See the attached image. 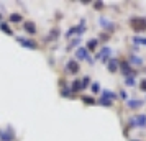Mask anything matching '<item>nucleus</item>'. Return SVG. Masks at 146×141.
<instances>
[{
	"label": "nucleus",
	"instance_id": "nucleus-20",
	"mask_svg": "<svg viewBox=\"0 0 146 141\" xmlns=\"http://www.w3.org/2000/svg\"><path fill=\"white\" fill-rule=\"evenodd\" d=\"M10 21H12V23H20V21H21V15L12 13V15H10Z\"/></svg>",
	"mask_w": 146,
	"mask_h": 141
},
{
	"label": "nucleus",
	"instance_id": "nucleus-22",
	"mask_svg": "<svg viewBox=\"0 0 146 141\" xmlns=\"http://www.w3.org/2000/svg\"><path fill=\"white\" fill-rule=\"evenodd\" d=\"M71 90H72V92L82 90V89H80V81H74V82H72V87H71Z\"/></svg>",
	"mask_w": 146,
	"mask_h": 141
},
{
	"label": "nucleus",
	"instance_id": "nucleus-29",
	"mask_svg": "<svg viewBox=\"0 0 146 141\" xmlns=\"http://www.w3.org/2000/svg\"><path fill=\"white\" fill-rule=\"evenodd\" d=\"M120 97H121V100H128V95H126V92L125 90H120Z\"/></svg>",
	"mask_w": 146,
	"mask_h": 141
},
{
	"label": "nucleus",
	"instance_id": "nucleus-17",
	"mask_svg": "<svg viewBox=\"0 0 146 141\" xmlns=\"http://www.w3.org/2000/svg\"><path fill=\"white\" fill-rule=\"evenodd\" d=\"M125 84H126V87H133V85H136V81H135V75L125 77Z\"/></svg>",
	"mask_w": 146,
	"mask_h": 141
},
{
	"label": "nucleus",
	"instance_id": "nucleus-10",
	"mask_svg": "<svg viewBox=\"0 0 146 141\" xmlns=\"http://www.w3.org/2000/svg\"><path fill=\"white\" fill-rule=\"evenodd\" d=\"M107 64V69H108V72H112V74H115L117 71H118V66H120V61L115 59V58H110V59L105 62Z\"/></svg>",
	"mask_w": 146,
	"mask_h": 141
},
{
	"label": "nucleus",
	"instance_id": "nucleus-12",
	"mask_svg": "<svg viewBox=\"0 0 146 141\" xmlns=\"http://www.w3.org/2000/svg\"><path fill=\"white\" fill-rule=\"evenodd\" d=\"M110 54H112V49H110V48H107V46H104V48H102V51L97 54V59H102L104 62H107V61L110 59Z\"/></svg>",
	"mask_w": 146,
	"mask_h": 141
},
{
	"label": "nucleus",
	"instance_id": "nucleus-27",
	"mask_svg": "<svg viewBox=\"0 0 146 141\" xmlns=\"http://www.w3.org/2000/svg\"><path fill=\"white\" fill-rule=\"evenodd\" d=\"M61 95L62 97H69L71 95V89H61Z\"/></svg>",
	"mask_w": 146,
	"mask_h": 141
},
{
	"label": "nucleus",
	"instance_id": "nucleus-13",
	"mask_svg": "<svg viewBox=\"0 0 146 141\" xmlns=\"http://www.w3.org/2000/svg\"><path fill=\"white\" fill-rule=\"evenodd\" d=\"M118 97V94H115L113 90H108V89H105V90H102V99H107V100H115Z\"/></svg>",
	"mask_w": 146,
	"mask_h": 141
},
{
	"label": "nucleus",
	"instance_id": "nucleus-3",
	"mask_svg": "<svg viewBox=\"0 0 146 141\" xmlns=\"http://www.w3.org/2000/svg\"><path fill=\"white\" fill-rule=\"evenodd\" d=\"M76 58H77V59H80V61L86 59L90 66L94 64V61H92V58H90L89 51H87V48H77V49H76Z\"/></svg>",
	"mask_w": 146,
	"mask_h": 141
},
{
	"label": "nucleus",
	"instance_id": "nucleus-30",
	"mask_svg": "<svg viewBox=\"0 0 146 141\" xmlns=\"http://www.w3.org/2000/svg\"><path fill=\"white\" fill-rule=\"evenodd\" d=\"M94 7L97 8V10H102V8H104V3H102V2H95V3H94Z\"/></svg>",
	"mask_w": 146,
	"mask_h": 141
},
{
	"label": "nucleus",
	"instance_id": "nucleus-24",
	"mask_svg": "<svg viewBox=\"0 0 146 141\" xmlns=\"http://www.w3.org/2000/svg\"><path fill=\"white\" fill-rule=\"evenodd\" d=\"M89 82H90V79H89V77H82V81H80V89L89 87Z\"/></svg>",
	"mask_w": 146,
	"mask_h": 141
},
{
	"label": "nucleus",
	"instance_id": "nucleus-16",
	"mask_svg": "<svg viewBox=\"0 0 146 141\" xmlns=\"http://www.w3.org/2000/svg\"><path fill=\"white\" fill-rule=\"evenodd\" d=\"M128 64H135V66H143V59L139 56H130Z\"/></svg>",
	"mask_w": 146,
	"mask_h": 141
},
{
	"label": "nucleus",
	"instance_id": "nucleus-8",
	"mask_svg": "<svg viewBox=\"0 0 146 141\" xmlns=\"http://www.w3.org/2000/svg\"><path fill=\"white\" fill-rule=\"evenodd\" d=\"M17 41H18L23 48H28V49H36V48H38V44H36L35 41L27 40V38H23V36H17Z\"/></svg>",
	"mask_w": 146,
	"mask_h": 141
},
{
	"label": "nucleus",
	"instance_id": "nucleus-6",
	"mask_svg": "<svg viewBox=\"0 0 146 141\" xmlns=\"http://www.w3.org/2000/svg\"><path fill=\"white\" fill-rule=\"evenodd\" d=\"M15 138V133L12 126L5 128V130H0V141H13Z\"/></svg>",
	"mask_w": 146,
	"mask_h": 141
},
{
	"label": "nucleus",
	"instance_id": "nucleus-15",
	"mask_svg": "<svg viewBox=\"0 0 146 141\" xmlns=\"http://www.w3.org/2000/svg\"><path fill=\"white\" fill-rule=\"evenodd\" d=\"M97 46H99V40L97 38H92V40L87 41V51H94Z\"/></svg>",
	"mask_w": 146,
	"mask_h": 141
},
{
	"label": "nucleus",
	"instance_id": "nucleus-11",
	"mask_svg": "<svg viewBox=\"0 0 146 141\" xmlns=\"http://www.w3.org/2000/svg\"><path fill=\"white\" fill-rule=\"evenodd\" d=\"M145 105V100H138V99H133V100H126V107L131 108V110H138V108H141Z\"/></svg>",
	"mask_w": 146,
	"mask_h": 141
},
{
	"label": "nucleus",
	"instance_id": "nucleus-25",
	"mask_svg": "<svg viewBox=\"0 0 146 141\" xmlns=\"http://www.w3.org/2000/svg\"><path fill=\"white\" fill-rule=\"evenodd\" d=\"M80 43V38H76V40H72L71 43H69V46H67V49H72V48H76L77 44Z\"/></svg>",
	"mask_w": 146,
	"mask_h": 141
},
{
	"label": "nucleus",
	"instance_id": "nucleus-5",
	"mask_svg": "<svg viewBox=\"0 0 146 141\" xmlns=\"http://www.w3.org/2000/svg\"><path fill=\"white\" fill-rule=\"evenodd\" d=\"M118 69H121V74L125 75V77H130V75H136V72H135V69H131L130 67V64H128V61H120V66Z\"/></svg>",
	"mask_w": 146,
	"mask_h": 141
},
{
	"label": "nucleus",
	"instance_id": "nucleus-14",
	"mask_svg": "<svg viewBox=\"0 0 146 141\" xmlns=\"http://www.w3.org/2000/svg\"><path fill=\"white\" fill-rule=\"evenodd\" d=\"M25 30L28 31V34H36V25L33 21H27L25 23Z\"/></svg>",
	"mask_w": 146,
	"mask_h": 141
},
{
	"label": "nucleus",
	"instance_id": "nucleus-9",
	"mask_svg": "<svg viewBox=\"0 0 146 141\" xmlns=\"http://www.w3.org/2000/svg\"><path fill=\"white\" fill-rule=\"evenodd\" d=\"M66 71L69 74H77L79 72V62L76 59H69L66 64Z\"/></svg>",
	"mask_w": 146,
	"mask_h": 141
},
{
	"label": "nucleus",
	"instance_id": "nucleus-21",
	"mask_svg": "<svg viewBox=\"0 0 146 141\" xmlns=\"http://www.w3.org/2000/svg\"><path fill=\"white\" fill-rule=\"evenodd\" d=\"M90 90H92L94 94H99V92H100V84H99V82H94V84H90Z\"/></svg>",
	"mask_w": 146,
	"mask_h": 141
},
{
	"label": "nucleus",
	"instance_id": "nucleus-1",
	"mask_svg": "<svg viewBox=\"0 0 146 141\" xmlns=\"http://www.w3.org/2000/svg\"><path fill=\"white\" fill-rule=\"evenodd\" d=\"M84 31H86V20L82 18L77 26H72V28H69V30H67L66 38H71V36H74V34H77V36L80 38V36L84 34Z\"/></svg>",
	"mask_w": 146,
	"mask_h": 141
},
{
	"label": "nucleus",
	"instance_id": "nucleus-31",
	"mask_svg": "<svg viewBox=\"0 0 146 141\" xmlns=\"http://www.w3.org/2000/svg\"><path fill=\"white\" fill-rule=\"evenodd\" d=\"M135 141H136V140H135Z\"/></svg>",
	"mask_w": 146,
	"mask_h": 141
},
{
	"label": "nucleus",
	"instance_id": "nucleus-19",
	"mask_svg": "<svg viewBox=\"0 0 146 141\" xmlns=\"http://www.w3.org/2000/svg\"><path fill=\"white\" fill-rule=\"evenodd\" d=\"M0 28H2V30H3V31H5L7 34H13V31H12V28L8 26V25L5 23V21H0Z\"/></svg>",
	"mask_w": 146,
	"mask_h": 141
},
{
	"label": "nucleus",
	"instance_id": "nucleus-18",
	"mask_svg": "<svg viewBox=\"0 0 146 141\" xmlns=\"http://www.w3.org/2000/svg\"><path fill=\"white\" fill-rule=\"evenodd\" d=\"M131 41L135 44H146V38H143V36H133Z\"/></svg>",
	"mask_w": 146,
	"mask_h": 141
},
{
	"label": "nucleus",
	"instance_id": "nucleus-26",
	"mask_svg": "<svg viewBox=\"0 0 146 141\" xmlns=\"http://www.w3.org/2000/svg\"><path fill=\"white\" fill-rule=\"evenodd\" d=\"M82 102L87 103V105H94V103H95V100H94L92 97H82Z\"/></svg>",
	"mask_w": 146,
	"mask_h": 141
},
{
	"label": "nucleus",
	"instance_id": "nucleus-23",
	"mask_svg": "<svg viewBox=\"0 0 146 141\" xmlns=\"http://www.w3.org/2000/svg\"><path fill=\"white\" fill-rule=\"evenodd\" d=\"M99 103L102 105V107H112V103H113V102H112V100H107V99H100Z\"/></svg>",
	"mask_w": 146,
	"mask_h": 141
},
{
	"label": "nucleus",
	"instance_id": "nucleus-28",
	"mask_svg": "<svg viewBox=\"0 0 146 141\" xmlns=\"http://www.w3.org/2000/svg\"><path fill=\"white\" fill-rule=\"evenodd\" d=\"M139 89H141L143 92H146V79H143V81L139 82Z\"/></svg>",
	"mask_w": 146,
	"mask_h": 141
},
{
	"label": "nucleus",
	"instance_id": "nucleus-4",
	"mask_svg": "<svg viewBox=\"0 0 146 141\" xmlns=\"http://www.w3.org/2000/svg\"><path fill=\"white\" fill-rule=\"evenodd\" d=\"M130 25L133 26L135 31H143V30H146V18H131Z\"/></svg>",
	"mask_w": 146,
	"mask_h": 141
},
{
	"label": "nucleus",
	"instance_id": "nucleus-7",
	"mask_svg": "<svg viewBox=\"0 0 146 141\" xmlns=\"http://www.w3.org/2000/svg\"><path fill=\"white\" fill-rule=\"evenodd\" d=\"M99 23H100V26L104 28V30H107V31H113V30H115V23H113L112 20L105 18V17H100Z\"/></svg>",
	"mask_w": 146,
	"mask_h": 141
},
{
	"label": "nucleus",
	"instance_id": "nucleus-2",
	"mask_svg": "<svg viewBox=\"0 0 146 141\" xmlns=\"http://www.w3.org/2000/svg\"><path fill=\"white\" fill-rule=\"evenodd\" d=\"M130 126L131 128H146V115L139 113V115H135L130 118Z\"/></svg>",
	"mask_w": 146,
	"mask_h": 141
}]
</instances>
